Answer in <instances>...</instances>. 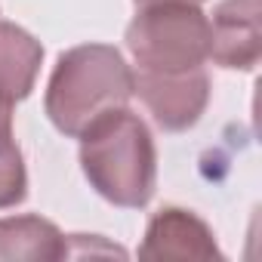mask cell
<instances>
[{
    "mask_svg": "<svg viewBox=\"0 0 262 262\" xmlns=\"http://www.w3.org/2000/svg\"><path fill=\"white\" fill-rule=\"evenodd\" d=\"M80 139V167L96 194L114 207H145L158 185V151L148 123L123 108L93 120Z\"/></svg>",
    "mask_w": 262,
    "mask_h": 262,
    "instance_id": "cell-1",
    "label": "cell"
},
{
    "mask_svg": "<svg viewBox=\"0 0 262 262\" xmlns=\"http://www.w3.org/2000/svg\"><path fill=\"white\" fill-rule=\"evenodd\" d=\"M133 99V68L108 43H80L59 56L47 86V117L59 133L77 139L102 114Z\"/></svg>",
    "mask_w": 262,
    "mask_h": 262,
    "instance_id": "cell-2",
    "label": "cell"
},
{
    "mask_svg": "<svg viewBox=\"0 0 262 262\" xmlns=\"http://www.w3.org/2000/svg\"><path fill=\"white\" fill-rule=\"evenodd\" d=\"M126 50L151 74H179L204 68L210 59V19L198 4L139 7L126 25Z\"/></svg>",
    "mask_w": 262,
    "mask_h": 262,
    "instance_id": "cell-3",
    "label": "cell"
},
{
    "mask_svg": "<svg viewBox=\"0 0 262 262\" xmlns=\"http://www.w3.org/2000/svg\"><path fill=\"white\" fill-rule=\"evenodd\" d=\"M133 93L145 102L155 123L164 133H185L194 126L210 102V77L204 68L179 74H133Z\"/></svg>",
    "mask_w": 262,
    "mask_h": 262,
    "instance_id": "cell-4",
    "label": "cell"
},
{
    "mask_svg": "<svg viewBox=\"0 0 262 262\" xmlns=\"http://www.w3.org/2000/svg\"><path fill=\"white\" fill-rule=\"evenodd\" d=\"M139 259H222L210 225L182 207H164L151 216Z\"/></svg>",
    "mask_w": 262,
    "mask_h": 262,
    "instance_id": "cell-5",
    "label": "cell"
},
{
    "mask_svg": "<svg viewBox=\"0 0 262 262\" xmlns=\"http://www.w3.org/2000/svg\"><path fill=\"white\" fill-rule=\"evenodd\" d=\"M259 56V0H222L210 19V59L222 68L253 71Z\"/></svg>",
    "mask_w": 262,
    "mask_h": 262,
    "instance_id": "cell-6",
    "label": "cell"
},
{
    "mask_svg": "<svg viewBox=\"0 0 262 262\" xmlns=\"http://www.w3.org/2000/svg\"><path fill=\"white\" fill-rule=\"evenodd\" d=\"M43 62V47L25 28L13 22H0V102H22L37 80Z\"/></svg>",
    "mask_w": 262,
    "mask_h": 262,
    "instance_id": "cell-7",
    "label": "cell"
},
{
    "mask_svg": "<svg viewBox=\"0 0 262 262\" xmlns=\"http://www.w3.org/2000/svg\"><path fill=\"white\" fill-rule=\"evenodd\" d=\"M68 256V237L40 216H10L0 219V262H50Z\"/></svg>",
    "mask_w": 262,
    "mask_h": 262,
    "instance_id": "cell-8",
    "label": "cell"
},
{
    "mask_svg": "<svg viewBox=\"0 0 262 262\" xmlns=\"http://www.w3.org/2000/svg\"><path fill=\"white\" fill-rule=\"evenodd\" d=\"M28 194V173L13 136V105L0 102V210L22 204Z\"/></svg>",
    "mask_w": 262,
    "mask_h": 262,
    "instance_id": "cell-9",
    "label": "cell"
},
{
    "mask_svg": "<svg viewBox=\"0 0 262 262\" xmlns=\"http://www.w3.org/2000/svg\"><path fill=\"white\" fill-rule=\"evenodd\" d=\"M133 4H136V10L139 7H155V4H204V0H133Z\"/></svg>",
    "mask_w": 262,
    "mask_h": 262,
    "instance_id": "cell-10",
    "label": "cell"
}]
</instances>
